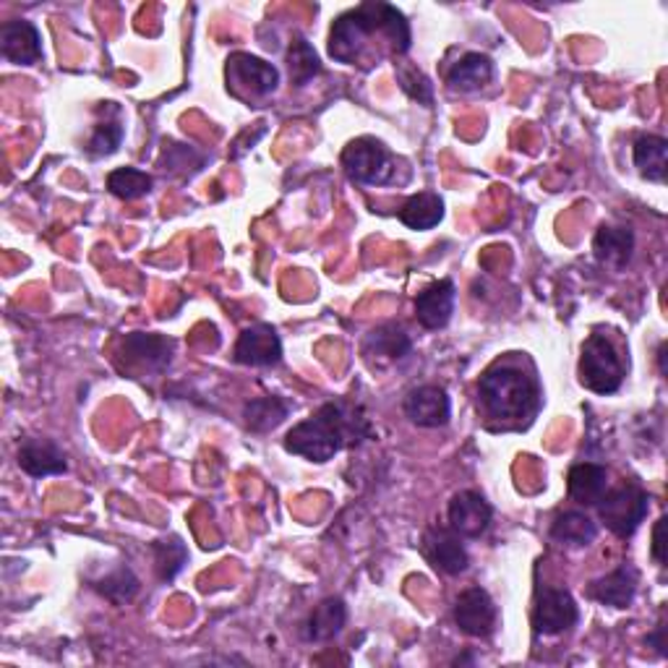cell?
<instances>
[{"instance_id":"1","label":"cell","mask_w":668,"mask_h":668,"mask_svg":"<svg viewBox=\"0 0 668 668\" xmlns=\"http://www.w3.org/2000/svg\"><path fill=\"white\" fill-rule=\"evenodd\" d=\"M384 38L394 55H405L411 50V24L390 3H363L358 9L342 13L329 32V55L335 61L356 66L365 53V42L371 38Z\"/></svg>"},{"instance_id":"2","label":"cell","mask_w":668,"mask_h":668,"mask_svg":"<svg viewBox=\"0 0 668 668\" xmlns=\"http://www.w3.org/2000/svg\"><path fill=\"white\" fill-rule=\"evenodd\" d=\"M369 434L371 426L361 407L348 405V402H327L319 413L287 431L285 449L314 459V463H327L342 447L358 444Z\"/></svg>"},{"instance_id":"3","label":"cell","mask_w":668,"mask_h":668,"mask_svg":"<svg viewBox=\"0 0 668 668\" xmlns=\"http://www.w3.org/2000/svg\"><path fill=\"white\" fill-rule=\"evenodd\" d=\"M480 402L494 421L507 423V426H522L530 423L538 405H541V392H538L536 377L522 371L515 363L491 365L478 384Z\"/></svg>"},{"instance_id":"4","label":"cell","mask_w":668,"mask_h":668,"mask_svg":"<svg viewBox=\"0 0 668 668\" xmlns=\"http://www.w3.org/2000/svg\"><path fill=\"white\" fill-rule=\"evenodd\" d=\"M595 507H598L603 526L612 530L614 536L629 538L648 517L650 497L637 484H629L603 494V499Z\"/></svg>"},{"instance_id":"5","label":"cell","mask_w":668,"mask_h":668,"mask_svg":"<svg viewBox=\"0 0 668 668\" xmlns=\"http://www.w3.org/2000/svg\"><path fill=\"white\" fill-rule=\"evenodd\" d=\"M580 382L595 394H614L624 382V365L603 335L587 337L580 358Z\"/></svg>"},{"instance_id":"6","label":"cell","mask_w":668,"mask_h":668,"mask_svg":"<svg viewBox=\"0 0 668 668\" xmlns=\"http://www.w3.org/2000/svg\"><path fill=\"white\" fill-rule=\"evenodd\" d=\"M227 92L233 97L246 99V103H256V99L269 97L277 89L279 74L272 63L262 61V57L248 53H235L227 57Z\"/></svg>"},{"instance_id":"7","label":"cell","mask_w":668,"mask_h":668,"mask_svg":"<svg viewBox=\"0 0 668 668\" xmlns=\"http://www.w3.org/2000/svg\"><path fill=\"white\" fill-rule=\"evenodd\" d=\"M342 168L350 181L361 185H379L392 178V157L377 139H356L344 147Z\"/></svg>"},{"instance_id":"8","label":"cell","mask_w":668,"mask_h":668,"mask_svg":"<svg viewBox=\"0 0 668 668\" xmlns=\"http://www.w3.org/2000/svg\"><path fill=\"white\" fill-rule=\"evenodd\" d=\"M580 619V608L574 603L570 591H562V587H543L538 593V603L533 612V627L536 635L543 637H554L562 635V632L572 629Z\"/></svg>"},{"instance_id":"9","label":"cell","mask_w":668,"mask_h":668,"mask_svg":"<svg viewBox=\"0 0 668 668\" xmlns=\"http://www.w3.org/2000/svg\"><path fill=\"white\" fill-rule=\"evenodd\" d=\"M120 358L126 361L124 369L160 373L172 361V340L162 335H126V340L120 342Z\"/></svg>"},{"instance_id":"10","label":"cell","mask_w":668,"mask_h":668,"mask_svg":"<svg viewBox=\"0 0 668 668\" xmlns=\"http://www.w3.org/2000/svg\"><path fill=\"white\" fill-rule=\"evenodd\" d=\"M402 407H405V415L411 418V423H415V426L421 428L447 426L452 415L449 394L439 384L415 386V390L407 392L405 405Z\"/></svg>"},{"instance_id":"11","label":"cell","mask_w":668,"mask_h":668,"mask_svg":"<svg viewBox=\"0 0 668 668\" xmlns=\"http://www.w3.org/2000/svg\"><path fill=\"white\" fill-rule=\"evenodd\" d=\"M235 361L243 365H256V369H269L283 361V342L275 327L254 325L243 329L238 342H235Z\"/></svg>"},{"instance_id":"12","label":"cell","mask_w":668,"mask_h":668,"mask_svg":"<svg viewBox=\"0 0 668 668\" xmlns=\"http://www.w3.org/2000/svg\"><path fill=\"white\" fill-rule=\"evenodd\" d=\"M457 627L470 637H488L497 627V606L484 587H468L455 603Z\"/></svg>"},{"instance_id":"13","label":"cell","mask_w":668,"mask_h":668,"mask_svg":"<svg viewBox=\"0 0 668 668\" xmlns=\"http://www.w3.org/2000/svg\"><path fill=\"white\" fill-rule=\"evenodd\" d=\"M449 528L459 538H478L491 526V505L478 491H459L449 501Z\"/></svg>"},{"instance_id":"14","label":"cell","mask_w":668,"mask_h":668,"mask_svg":"<svg viewBox=\"0 0 668 668\" xmlns=\"http://www.w3.org/2000/svg\"><path fill=\"white\" fill-rule=\"evenodd\" d=\"M0 53L17 66H32L42 57V34L32 21H6L0 26Z\"/></svg>"},{"instance_id":"15","label":"cell","mask_w":668,"mask_h":668,"mask_svg":"<svg viewBox=\"0 0 668 668\" xmlns=\"http://www.w3.org/2000/svg\"><path fill=\"white\" fill-rule=\"evenodd\" d=\"M423 549H426V556L431 559V564L436 570H442L444 574H463L468 570L470 556L465 551L463 538H459L455 530H428L426 538H423Z\"/></svg>"},{"instance_id":"16","label":"cell","mask_w":668,"mask_h":668,"mask_svg":"<svg viewBox=\"0 0 668 668\" xmlns=\"http://www.w3.org/2000/svg\"><path fill=\"white\" fill-rule=\"evenodd\" d=\"M411 348L413 342L405 329L400 325H384L373 329V332H369V337H365L363 358L371 365H377V369H384V365L402 361V358L411 353Z\"/></svg>"},{"instance_id":"17","label":"cell","mask_w":668,"mask_h":668,"mask_svg":"<svg viewBox=\"0 0 668 668\" xmlns=\"http://www.w3.org/2000/svg\"><path fill=\"white\" fill-rule=\"evenodd\" d=\"M455 311V283L439 279L415 298V316L426 329H444Z\"/></svg>"},{"instance_id":"18","label":"cell","mask_w":668,"mask_h":668,"mask_svg":"<svg viewBox=\"0 0 668 668\" xmlns=\"http://www.w3.org/2000/svg\"><path fill=\"white\" fill-rule=\"evenodd\" d=\"M637 585H640V574L637 570H632V566H619V570H614L612 574H606V577L595 580L587 587V595H591L593 601L603 603V606H612V608H627L632 601H635Z\"/></svg>"},{"instance_id":"19","label":"cell","mask_w":668,"mask_h":668,"mask_svg":"<svg viewBox=\"0 0 668 668\" xmlns=\"http://www.w3.org/2000/svg\"><path fill=\"white\" fill-rule=\"evenodd\" d=\"M19 468L32 478H47L66 473V455L45 439H26L19 447Z\"/></svg>"},{"instance_id":"20","label":"cell","mask_w":668,"mask_h":668,"mask_svg":"<svg viewBox=\"0 0 668 668\" xmlns=\"http://www.w3.org/2000/svg\"><path fill=\"white\" fill-rule=\"evenodd\" d=\"M593 251L601 264L622 272L629 264L632 251H635V235H632L629 227L603 225L593 238Z\"/></svg>"},{"instance_id":"21","label":"cell","mask_w":668,"mask_h":668,"mask_svg":"<svg viewBox=\"0 0 668 668\" xmlns=\"http://www.w3.org/2000/svg\"><path fill=\"white\" fill-rule=\"evenodd\" d=\"M566 486H570V497L577 505L595 507L603 499V494L608 491V470L595 463H580L570 470Z\"/></svg>"},{"instance_id":"22","label":"cell","mask_w":668,"mask_h":668,"mask_svg":"<svg viewBox=\"0 0 668 668\" xmlns=\"http://www.w3.org/2000/svg\"><path fill=\"white\" fill-rule=\"evenodd\" d=\"M348 619V608H344L342 598H327L314 608V614L308 616L304 637L308 643H327L337 637L344 627Z\"/></svg>"},{"instance_id":"23","label":"cell","mask_w":668,"mask_h":668,"mask_svg":"<svg viewBox=\"0 0 668 668\" xmlns=\"http://www.w3.org/2000/svg\"><path fill=\"white\" fill-rule=\"evenodd\" d=\"M494 78V63L484 53H465L455 66L449 68L447 82L452 89L459 92H476Z\"/></svg>"},{"instance_id":"24","label":"cell","mask_w":668,"mask_h":668,"mask_svg":"<svg viewBox=\"0 0 668 668\" xmlns=\"http://www.w3.org/2000/svg\"><path fill=\"white\" fill-rule=\"evenodd\" d=\"M635 165L640 170L643 178H648L653 183L666 181L668 170V141L664 136H640L635 141Z\"/></svg>"},{"instance_id":"25","label":"cell","mask_w":668,"mask_h":668,"mask_svg":"<svg viewBox=\"0 0 668 668\" xmlns=\"http://www.w3.org/2000/svg\"><path fill=\"white\" fill-rule=\"evenodd\" d=\"M442 218H444V201L431 191L415 193V197L407 199L405 206L400 210L402 225H407L411 230H431L439 225Z\"/></svg>"},{"instance_id":"26","label":"cell","mask_w":668,"mask_h":668,"mask_svg":"<svg viewBox=\"0 0 668 668\" xmlns=\"http://www.w3.org/2000/svg\"><path fill=\"white\" fill-rule=\"evenodd\" d=\"M595 536H598L595 522L585 512H577V509L562 512L551 526V538L564 545H587L595 541Z\"/></svg>"},{"instance_id":"27","label":"cell","mask_w":668,"mask_h":668,"mask_svg":"<svg viewBox=\"0 0 668 668\" xmlns=\"http://www.w3.org/2000/svg\"><path fill=\"white\" fill-rule=\"evenodd\" d=\"M287 413H290V405L283 397H256L243 407L246 426L256 434H267V431L277 428L287 418Z\"/></svg>"},{"instance_id":"28","label":"cell","mask_w":668,"mask_h":668,"mask_svg":"<svg viewBox=\"0 0 668 668\" xmlns=\"http://www.w3.org/2000/svg\"><path fill=\"white\" fill-rule=\"evenodd\" d=\"M287 68H290V78L296 86H306L314 76L321 74V61L311 47V42H306L304 38H296L290 42V50H287Z\"/></svg>"},{"instance_id":"29","label":"cell","mask_w":668,"mask_h":668,"mask_svg":"<svg viewBox=\"0 0 668 668\" xmlns=\"http://www.w3.org/2000/svg\"><path fill=\"white\" fill-rule=\"evenodd\" d=\"M152 554H155L157 572H160V577L165 580V583L176 580L178 572L183 570L185 562H189V549H185V543L176 536L160 538V541H155L152 543Z\"/></svg>"},{"instance_id":"30","label":"cell","mask_w":668,"mask_h":668,"mask_svg":"<svg viewBox=\"0 0 668 668\" xmlns=\"http://www.w3.org/2000/svg\"><path fill=\"white\" fill-rule=\"evenodd\" d=\"M107 189H110L113 197L134 201V199H141L144 193L152 191V178H149L144 170L118 168L107 176Z\"/></svg>"},{"instance_id":"31","label":"cell","mask_w":668,"mask_h":668,"mask_svg":"<svg viewBox=\"0 0 668 668\" xmlns=\"http://www.w3.org/2000/svg\"><path fill=\"white\" fill-rule=\"evenodd\" d=\"M95 587L105 595L107 601L128 603L136 593H139V580H136V574L131 570H126V566H118L115 572L105 574L103 580H97Z\"/></svg>"},{"instance_id":"32","label":"cell","mask_w":668,"mask_h":668,"mask_svg":"<svg viewBox=\"0 0 668 668\" xmlns=\"http://www.w3.org/2000/svg\"><path fill=\"white\" fill-rule=\"evenodd\" d=\"M120 141H124V126L118 120H105V124L95 126L89 144H86V152L92 157H110L118 152Z\"/></svg>"},{"instance_id":"33","label":"cell","mask_w":668,"mask_h":668,"mask_svg":"<svg viewBox=\"0 0 668 668\" xmlns=\"http://www.w3.org/2000/svg\"><path fill=\"white\" fill-rule=\"evenodd\" d=\"M397 78H400L402 89H405L407 95H411L413 99H418V103H423V105H431V103H434V92H431L428 78L423 76L421 71H415V68H402L400 74H397Z\"/></svg>"},{"instance_id":"34","label":"cell","mask_w":668,"mask_h":668,"mask_svg":"<svg viewBox=\"0 0 668 668\" xmlns=\"http://www.w3.org/2000/svg\"><path fill=\"white\" fill-rule=\"evenodd\" d=\"M664 530H666V517H660V520L656 522V530H653V556H656L658 564H666Z\"/></svg>"},{"instance_id":"35","label":"cell","mask_w":668,"mask_h":668,"mask_svg":"<svg viewBox=\"0 0 668 668\" xmlns=\"http://www.w3.org/2000/svg\"><path fill=\"white\" fill-rule=\"evenodd\" d=\"M664 635H666V627H664V624H658L656 632H653V635H648V645H656L660 656H666V653H668V650H666V640H664Z\"/></svg>"}]
</instances>
